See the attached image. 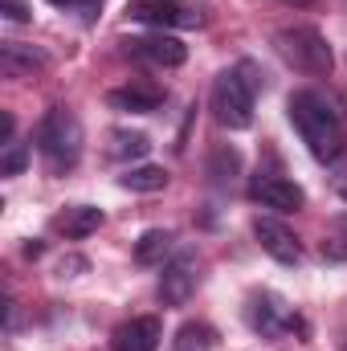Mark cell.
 Returning a JSON list of instances; mask_svg holds the SVG:
<instances>
[{
    "instance_id": "cell-1",
    "label": "cell",
    "mask_w": 347,
    "mask_h": 351,
    "mask_svg": "<svg viewBox=\"0 0 347 351\" xmlns=\"http://www.w3.org/2000/svg\"><path fill=\"white\" fill-rule=\"evenodd\" d=\"M286 110H290V123L298 127L307 152H311L319 164H335V160L344 156V123H339V110H335L319 90H298V94H290Z\"/></svg>"
},
{
    "instance_id": "cell-2",
    "label": "cell",
    "mask_w": 347,
    "mask_h": 351,
    "mask_svg": "<svg viewBox=\"0 0 347 351\" xmlns=\"http://www.w3.org/2000/svg\"><path fill=\"white\" fill-rule=\"evenodd\" d=\"M37 152L49 160L53 172L74 168L78 156H82V123H78V114L66 110V106H53L37 123Z\"/></svg>"
},
{
    "instance_id": "cell-3",
    "label": "cell",
    "mask_w": 347,
    "mask_h": 351,
    "mask_svg": "<svg viewBox=\"0 0 347 351\" xmlns=\"http://www.w3.org/2000/svg\"><path fill=\"white\" fill-rule=\"evenodd\" d=\"M213 114L229 131H246L254 123V90L246 86V78L237 70L217 74V82H213Z\"/></svg>"
},
{
    "instance_id": "cell-4",
    "label": "cell",
    "mask_w": 347,
    "mask_h": 351,
    "mask_svg": "<svg viewBox=\"0 0 347 351\" xmlns=\"http://www.w3.org/2000/svg\"><path fill=\"white\" fill-rule=\"evenodd\" d=\"M278 49L286 53V62H294L307 74H331V66H335L331 45L323 41V33L319 29H307V25L278 33Z\"/></svg>"
},
{
    "instance_id": "cell-5",
    "label": "cell",
    "mask_w": 347,
    "mask_h": 351,
    "mask_svg": "<svg viewBox=\"0 0 347 351\" xmlns=\"http://www.w3.org/2000/svg\"><path fill=\"white\" fill-rule=\"evenodd\" d=\"M127 16L156 25V29H200L204 25L200 0H131Z\"/></svg>"
},
{
    "instance_id": "cell-6",
    "label": "cell",
    "mask_w": 347,
    "mask_h": 351,
    "mask_svg": "<svg viewBox=\"0 0 347 351\" xmlns=\"http://www.w3.org/2000/svg\"><path fill=\"white\" fill-rule=\"evenodd\" d=\"M250 196L258 200L261 208H274V213H294V208H302V200H307V192H302L294 180H286V176H270V172L254 176Z\"/></svg>"
},
{
    "instance_id": "cell-7",
    "label": "cell",
    "mask_w": 347,
    "mask_h": 351,
    "mask_svg": "<svg viewBox=\"0 0 347 351\" xmlns=\"http://www.w3.org/2000/svg\"><path fill=\"white\" fill-rule=\"evenodd\" d=\"M254 237H258V245L274 258V262L290 265L302 258V245H298V237L282 225V221H274V217H258L254 221Z\"/></svg>"
},
{
    "instance_id": "cell-8",
    "label": "cell",
    "mask_w": 347,
    "mask_h": 351,
    "mask_svg": "<svg viewBox=\"0 0 347 351\" xmlns=\"http://www.w3.org/2000/svg\"><path fill=\"white\" fill-rule=\"evenodd\" d=\"M246 319H250V327L261 331V335H274V331H282V327H302L298 323V315H290V306L278 298V294H254L250 298V311H246Z\"/></svg>"
},
{
    "instance_id": "cell-9",
    "label": "cell",
    "mask_w": 347,
    "mask_h": 351,
    "mask_svg": "<svg viewBox=\"0 0 347 351\" xmlns=\"http://www.w3.org/2000/svg\"><path fill=\"white\" fill-rule=\"evenodd\" d=\"M127 49L152 66H164V70H176L188 62V45L172 37V33H156V37H139V41H127Z\"/></svg>"
},
{
    "instance_id": "cell-10",
    "label": "cell",
    "mask_w": 347,
    "mask_h": 351,
    "mask_svg": "<svg viewBox=\"0 0 347 351\" xmlns=\"http://www.w3.org/2000/svg\"><path fill=\"white\" fill-rule=\"evenodd\" d=\"M196 290V262L188 254H180L172 265H164L160 274V302L164 306H184Z\"/></svg>"
},
{
    "instance_id": "cell-11",
    "label": "cell",
    "mask_w": 347,
    "mask_h": 351,
    "mask_svg": "<svg viewBox=\"0 0 347 351\" xmlns=\"http://www.w3.org/2000/svg\"><path fill=\"white\" fill-rule=\"evenodd\" d=\"M160 339H164L160 319H156V315H139V319H131V323H123V327L115 331L110 348L115 351H156Z\"/></svg>"
},
{
    "instance_id": "cell-12",
    "label": "cell",
    "mask_w": 347,
    "mask_h": 351,
    "mask_svg": "<svg viewBox=\"0 0 347 351\" xmlns=\"http://www.w3.org/2000/svg\"><path fill=\"white\" fill-rule=\"evenodd\" d=\"M41 66H45V53H37L33 45H21V41H4L0 45V74L4 78H29Z\"/></svg>"
},
{
    "instance_id": "cell-13",
    "label": "cell",
    "mask_w": 347,
    "mask_h": 351,
    "mask_svg": "<svg viewBox=\"0 0 347 351\" xmlns=\"http://www.w3.org/2000/svg\"><path fill=\"white\" fill-rule=\"evenodd\" d=\"M160 102H164L160 90H139V86L110 90V94H106V106H115V110H131V114H152V110H160Z\"/></svg>"
},
{
    "instance_id": "cell-14",
    "label": "cell",
    "mask_w": 347,
    "mask_h": 351,
    "mask_svg": "<svg viewBox=\"0 0 347 351\" xmlns=\"http://www.w3.org/2000/svg\"><path fill=\"white\" fill-rule=\"evenodd\" d=\"M176 250L172 229H147L139 241H135V262L139 265H164V258Z\"/></svg>"
},
{
    "instance_id": "cell-15",
    "label": "cell",
    "mask_w": 347,
    "mask_h": 351,
    "mask_svg": "<svg viewBox=\"0 0 347 351\" xmlns=\"http://www.w3.org/2000/svg\"><path fill=\"white\" fill-rule=\"evenodd\" d=\"M102 225V208H94V204H78V208H66L62 217H58V229L66 233V237H90L94 229Z\"/></svg>"
},
{
    "instance_id": "cell-16",
    "label": "cell",
    "mask_w": 347,
    "mask_h": 351,
    "mask_svg": "<svg viewBox=\"0 0 347 351\" xmlns=\"http://www.w3.org/2000/svg\"><path fill=\"white\" fill-rule=\"evenodd\" d=\"M119 184L127 192H164L168 188V172L156 168V164H139V168H127L119 176Z\"/></svg>"
},
{
    "instance_id": "cell-17",
    "label": "cell",
    "mask_w": 347,
    "mask_h": 351,
    "mask_svg": "<svg viewBox=\"0 0 347 351\" xmlns=\"http://www.w3.org/2000/svg\"><path fill=\"white\" fill-rule=\"evenodd\" d=\"M106 152H110V160H143L152 152V139L143 131H110Z\"/></svg>"
},
{
    "instance_id": "cell-18",
    "label": "cell",
    "mask_w": 347,
    "mask_h": 351,
    "mask_svg": "<svg viewBox=\"0 0 347 351\" xmlns=\"http://www.w3.org/2000/svg\"><path fill=\"white\" fill-rule=\"evenodd\" d=\"M217 348V331L208 323H184L176 331V351H213Z\"/></svg>"
},
{
    "instance_id": "cell-19",
    "label": "cell",
    "mask_w": 347,
    "mask_h": 351,
    "mask_svg": "<svg viewBox=\"0 0 347 351\" xmlns=\"http://www.w3.org/2000/svg\"><path fill=\"white\" fill-rule=\"evenodd\" d=\"M237 172H241V152L229 147V143H221V147L208 156V176H213V184H229Z\"/></svg>"
},
{
    "instance_id": "cell-20",
    "label": "cell",
    "mask_w": 347,
    "mask_h": 351,
    "mask_svg": "<svg viewBox=\"0 0 347 351\" xmlns=\"http://www.w3.org/2000/svg\"><path fill=\"white\" fill-rule=\"evenodd\" d=\"M29 164V147L25 143H4V160H0V172L4 176H21Z\"/></svg>"
},
{
    "instance_id": "cell-21",
    "label": "cell",
    "mask_w": 347,
    "mask_h": 351,
    "mask_svg": "<svg viewBox=\"0 0 347 351\" xmlns=\"http://www.w3.org/2000/svg\"><path fill=\"white\" fill-rule=\"evenodd\" d=\"M0 12H4V21H16V25L29 21V4L25 0H0Z\"/></svg>"
},
{
    "instance_id": "cell-22",
    "label": "cell",
    "mask_w": 347,
    "mask_h": 351,
    "mask_svg": "<svg viewBox=\"0 0 347 351\" xmlns=\"http://www.w3.org/2000/svg\"><path fill=\"white\" fill-rule=\"evenodd\" d=\"M70 8H74L82 21H94V16H98V8H102V0H70Z\"/></svg>"
},
{
    "instance_id": "cell-23",
    "label": "cell",
    "mask_w": 347,
    "mask_h": 351,
    "mask_svg": "<svg viewBox=\"0 0 347 351\" xmlns=\"http://www.w3.org/2000/svg\"><path fill=\"white\" fill-rule=\"evenodd\" d=\"M331 168H335V192H339V196L347 200V156H339Z\"/></svg>"
},
{
    "instance_id": "cell-24",
    "label": "cell",
    "mask_w": 347,
    "mask_h": 351,
    "mask_svg": "<svg viewBox=\"0 0 347 351\" xmlns=\"http://www.w3.org/2000/svg\"><path fill=\"white\" fill-rule=\"evenodd\" d=\"M78 269H86V258H62V262H58V274H62V278H74Z\"/></svg>"
},
{
    "instance_id": "cell-25",
    "label": "cell",
    "mask_w": 347,
    "mask_h": 351,
    "mask_svg": "<svg viewBox=\"0 0 347 351\" xmlns=\"http://www.w3.org/2000/svg\"><path fill=\"white\" fill-rule=\"evenodd\" d=\"M12 127H16V123H12V114L4 110V114H0V143H12Z\"/></svg>"
},
{
    "instance_id": "cell-26",
    "label": "cell",
    "mask_w": 347,
    "mask_h": 351,
    "mask_svg": "<svg viewBox=\"0 0 347 351\" xmlns=\"http://www.w3.org/2000/svg\"><path fill=\"white\" fill-rule=\"evenodd\" d=\"M41 250H45L41 241H29V245H25V258H41Z\"/></svg>"
},
{
    "instance_id": "cell-27",
    "label": "cell",
    "mask_w": 347,
    "mask_h": 351,
    "mask_svg": "<svg viewBox=\"0 0 347 351\" xmlns=\"http://www.w3.org/2000/svg\"><path fill=\"white\" fill-rule=\"evenodd\" d=\"M49 4H70V0H49Z\"/></svg>"
},
{
    "instance_id": "cell-28",
    "label": "cell",
    "mask_w": 347,
    "mask_h": 351,
    "mask_svg": "<svg viewBox=\"0 0 347 351\" xmlns=\"http://www.w3.org/2000/svg\"><path fill=\"white\" fill-rule=\"evenodd\" d=\"M290 4H311V0H290Z\"/></svg>"
},
{
    "instance_id": "cell-29",
    "label": "cell",
    "mask_w": 347,
    "mask_h": 351,
    "mask_svg": "<svg viewBox=\"0 0 347 351\" xmlns=\"http://www.w3.org/2000/svg\"><path fill=\"white\" fill-rule=\"evenodd\" d=\"M344 351H347V348H344Z\"/></svg>"
}]
</instances>
